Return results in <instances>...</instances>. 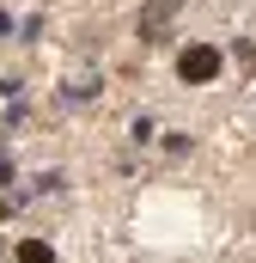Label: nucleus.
<instances>
[{
    "mask_svg": "<svg viewBox=\"0 0 256 263\" xmlns=\"http://www.w3.org/2000/svg\"><path fill=\"white\" fill-rule=\"evenodd\" d=\"M18 257H25V263H49V251H43V245H25Z\"/></svg>",
    "mask_w": 256,
    "mask_h": 263,
    "instance_id": "2",
    "label": "nucleus"
},
{
    "mask_svg": "<svg viewBox=\"0 0 256 263\" xmlns=\"http://www.w3.org/2000/svg\"><path fill=\"white\" fill-rule=\"evenodd\" d=\"M177 73H183V80H214V73H220V55H214V49H189V55L177 62Z\"/></svg>",
    "mask_w": 256,
    "mask_h": 263,
    "instance_id": "1",
    "label": "nucleus"
}]
</instances>
